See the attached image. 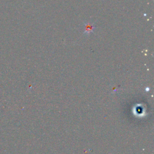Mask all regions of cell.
<instances>
[{
    "label": "cell",
    "mask_w": 154,
    "mask_h": 154,
    "mask_svg": "<svg viewBox=\"0 0 154 154\" xmlns=\"http://www.w3.org/2000/svg\"><path fill=\"white\" fill-rule=\"evenodd\" d=\"M84 35L88 36V35L91 34V33L94 32L96 26L94 24H92L91 23H84Z\"/></svg>",
    "instance_id": "obj_1"
}]
</instances>
